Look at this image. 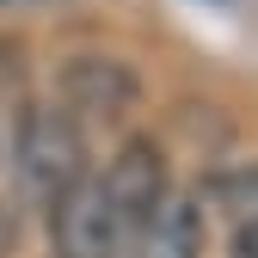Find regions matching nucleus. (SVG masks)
<instances>
[{"mask_svg": "<svg viewBox=\"0 0 258 258\" xmlns=\"http://www.w3.org/2000/svg\"><path fill=\"white\" fill-rule=\"evenodd\" d=\"M13 160H19L25 197L43 203V209H55L74 184L92 178V166H86V129L61 111V105H31V111L19 117Z\"/></svg>", "mask_w": 258, "mask_h": 258, "instance_id": "nucleus-1", "label": "nucleus"}, {"mask_svg": "<svg viewBox=\"0 0 258 258\" xmlns=\"http://www.w3.org/2000/svg\"><path fill=\"white\" fill-rule=\"evenodd\" d=\"M55 105L80 129L86 123H99V129L123 123L142 105V74L129 68V61H117V55H74V61H61V74H55Z\"/></svg>", "mask_w": 258, "mask_h": 258, "instance_id": "nucleus-2", "label": "nucleus"}, {"mask_svg": "<svg viewBox=\"0 0 258 258\" xmlns=\"http://www.w3.org/2000/svg\"><path fill=\"white\" fill-rule=\"evenodd\" d=\"M49 240H55V258H123L136 228L123 221V209L105 197L99 178L74 184L68 197L49 209Z\"/></svg>", "mask_w": 258, "mask_h": 258, "instance_id": "nucleus-3", "label": "nucleus"}, {"mask_svg": "<svg viewBox=\"0 0 258 258\" xmlns=\"http://www.w3.org/2000/svg\"><path fill=\"white\" fill-rule=\"evenodd\" d=\"M99 184H105V197L123 209L129 228H142V221L178 190V184H172V166H166V148L148 142V136H129V142L111 154V166L99 172Z\"/></svg>", "mask_w": 258, "mask_h": 258, "instance_id": "nucleus-4", "label": "nucleus"}, {"mask_svg": "<svg viewBox=\"0 0 258 258\" xmlns=\"http://www.w3.org/2000/svg\"><path fill=\"white\" fill-rule=\"evenodd\" d=\"M203 246H209L203 197L197 190H172V197L136 228V240H129L123 258H203Z\"/></svg>", "mask_w": 258, "mask_h": 258, "instance_id": "nucleus-5", "label": "nucleus"}, {"mask_svg": "<svg viewBox=\"0 0 258 258\" xmlns=\"http://www.w3.org/2000/svg\"><path fill=\"white\" fill-rule=\"evenodd\" d=\"M215 197L228 203L234 215H258V166H246L240 178H221V184H215Z\"/></svg>", "mask_w": 258, "mask_h": 258, "instance_id": "nucleus-6", "label": "nucleus"}, {"mask_svg": "<svg viewBox=\"0 0 258 258\" xmlns=\"http://www.w3.org/2000/svg\"><path fill=\"white\" fill-rule=\"evenodd\" d=\"M228 258H258V215H240V221H234Z\"/></svg>", "mask_w": 258, "mask_h": 258, "instance_id": "nucleus-7", "label": "nucleus"}]
</instances>
